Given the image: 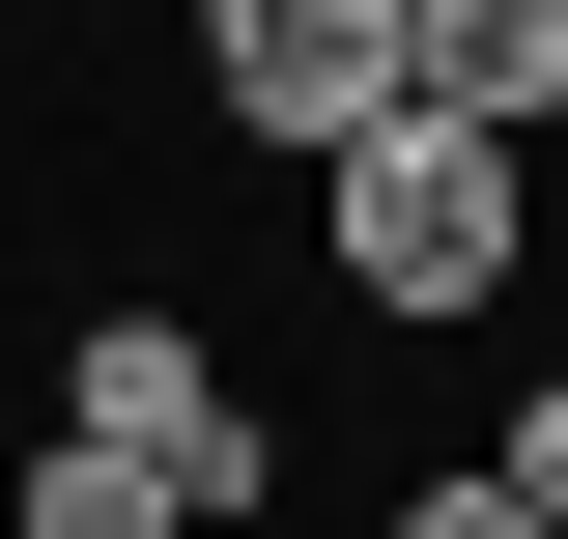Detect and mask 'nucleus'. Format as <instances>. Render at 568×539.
<instances>
[{
  "mask_svg": "<svg viewBox=\"0 0 568 539\" xmlns=\"http://www.w3.org/2000/svg\"><path fill=\"white\" fill-rule=\"evenodd\" d=\"M484 455H511V511H568V369H511V426H484Z\"/></svg>",
  "mask_w": 568,
  "mask_h": 539,
  "instance_id": "obj_7",
  "label": "nucleus"
},
{
  "mask_svg": "<svg viewBox=\"0 0 568 539\" xmlns=\"http://www.w3.org/2000/svg\"><path fill=\"white\" fill-rule=\"evenodd\" d=\"M171 58H200V114L256 142V171H342V142L398 114V0H171Z\"/></svg>",
  "mask_w": 568,
  "mask_h": 539,
  "instance_id": "obj_3",
  "label": "nucleus"
},
{
  "mask_svg": "<svg viewBox=\"0 0 568 539\" xmlns=\"http://www.w3.org/2000/svg\"><path fill=\"white\" fill-rule=\"evenodd\" d=\"M313 284H342L369 340H455V313H511L540 284V142H484V114H369L342 171H313Z\"/></svg>",
  "mask_w": 568,
  "mask_h": 539,
  "instance_id": "obj_1",
  "label": "nucleus"
},
{
  "mask_svg": "<svg viewBox=\"0 0 568 539\" xmlns=\"http://www.w3.org/2000/svg\"><path fill=\"white\" fill-rule=\"evenodd\" d=\"M0 539H200L171 482L114 455V426H29V482H0Z\"/></svg>",
  "mask_w": 568,
  "mask_h": 539,
  "instance_id": "obj_5",
  "label": "nucleus"
},
{
  "mask_svg": "<svg viewBox=\"0 0 568 539\" xmlns=\"http://www.w3.org/2000/svg\"><path fill=\"white\" fill-rule=\"evenodd\" d=\"M398 85L484 142H568V0H398Z\"/></svg>",
  "mask_w": 568,
  "mask_h": 539,
  "instance_id": "obj_4",
  "label": "nucleus"
},
{
  "mask_svg": "<svg viewBox=\"0 0 568 539\" xmlns=\"http://www.w3.org/2000/svg\"><path fill=\"white\" fill-rule=\"evenodd\" d=\"M369 539H568V511H511V455H426V482H398Z\"/></svg>",
  "mask_w": 568,
  "mask_h": 539,
  "instance_id": "obj_6",
  "label": "nucleus"
},
{
  "mask_svg": "<svg viewBox=\"0 0 568 539\" xmlns=\"http://www.w3.org/2000/svg\"><path fill=\"white\" fill-rule=\"evenodd\" d=\"M58 426H114V455L171 482L200 539H256V511H284V398H227V340L171 313V284H114V313H58Z\"/></svg>",
  "mask_w": 568,
  "mask_h": 539,
  "instance_id": "obj_2",
  "label": "nucleus"
}]
</instances>
